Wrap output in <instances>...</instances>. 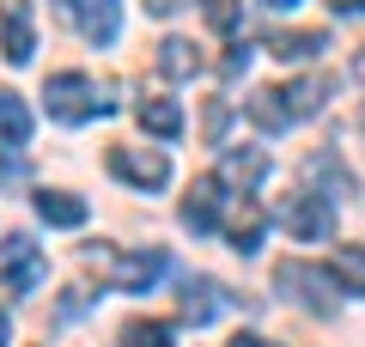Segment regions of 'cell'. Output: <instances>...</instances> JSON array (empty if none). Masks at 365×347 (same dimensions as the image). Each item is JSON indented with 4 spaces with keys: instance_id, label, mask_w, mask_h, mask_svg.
Listing matches in <instances>:
<instances>
[{
    "instance_id": "d4e9b609",
    "label": "cell",
    "mask_w": 365,
    "mask_h": 347,
    "mask_svg": "<svg viewBox=\"0 0 365 347\" xmlns=\"http://www.w3.org/2000/svg\"><path fill=\"white\" fill-rule=\"evenodd\" d=\"M207 141H213V146L225 141V104H213V110H207Z\"/></svg>"
},
{
    "instance_id": "4dcf8cb0",
    "label": "cell",
    "mask_w": 365,
    "mask_h": 347,
    "mask_svg": "<svg viewBox=\"0 0 365 347\" xmlns=\"http://www.w3.org/2000/svg\"><path fill=\"white\" fill-rule=\"evenodd\" d=\"M262 6H274V13H280V6H299V0H262Z\"/></svg>"
},
{
    "instance_id": "5b68a950",
    "label": "cell",
    "mask_w": 365,
    "mask_h": 347,
    "mask_svg": "<svg viewBox=\"0 0 365 347\" xmlns=\"http://www.w3.org/2000/svg\"><path fill=\"white\" fill-rule=\"evenodd\" d=\"M280 226H287L299 244H323L329 231H335V207H329V195H317V189L287 195V207H280Z\"/></svg>"
},
{
    "instance_id": "52a82bcc",
    "label": "cell",
    "mask_w": 365,
    "mask_h": 347,
    "mask_svg": "<svg viewBox=\"0 0 365 347\" xmlns=\"http://www.w3.org/2000/svg\"><path fill=\"white\" fill-rule=\"evenodd\" d=\"M67 19L79 25V37L86 43H116V31H122V0H55Z\"/></svg>"
},
{
    "instance_id": "f546056e",
    "label": "cell",
    "mask_w": 365,
    "mask_h": 347,
    "mask_svg": "<svg viewBox=\"0 0 365 347\" xmlns=\"http://www.w3.org/2000/svg\"><path fill=\"white\" fill-rule=\"evenodd\" d=\"M353 74H359V79H365V49H359V55H353Z\"/></svg>"
},
{
    "instance_id": "e0dca14e",
    "label": "cell",
    "mask_w": 365,
    "mask_h": 347,
    "mask_svg": "<svg viewBox=\"0 0 365 347\" xmlns=\"http://www.w3.org/2000/svg\"><path fill=\"white\" fill-rule=\"evenodd\" d=\"M134 116H140V129L158 134V141H177V134H182V110L170 98H140V110H134Z\"/></svg>"
},
{
    "instance_id": "ba28073f",
    "label": "cell",
    "mask_w": 365,
    "mask_h": 347,
    "mask_svg": "<svg viewBox=\"0 0 365 347\" xmlns=\"http://www.w3.org/2000/svg\"><path fill=\"white\" fill-rule=\"evenodd\" d=\"M0 49L6 61L25 67L37 55V25H31V0H0Z\"/></svg>"
},
{
    "instance_id": "603a6c76",
    "label": "cell",
    "mask_w": 365,
    "mask_h": 347,
    "mask_svg": "<svg viewBox=\"0 0 365 347\" xmlns=\"http://www.w3.org/2000/svg\"><path fill=\"white\" fill-rule=\"evenodd\" d=\"M201 13H207V25H213V31H232V25H237V13H244V0H201Z\"/></svg>"
},
{
    "instance_id": "7a4b0ae2",
    "label": "cell",
    "mask_w": 365,
    "mask_h": 347,
    "mask_svg": "<svg viewBox=\"0 0 365 347\" xmlns=\"http://www.w3.org/2000/svg\"><path fill=\"white\" fill-rule=\"evenodd\" d=\"M274 286H280L287 298H299L311 317H335V305H341L335 298V274L311 268V262H280V268H274Z\"/></svg>"
},
{
    "instance_id": "44dd1931",
    "label": "cell",
    "mask_w": 365,
    "mask_h": 347,
    "mask_svg": "<svg viewBox=\"0 0 365 347\" xmlns=\"http://www.w3.org/2000/svg\"><path fill=\"white\" fill-rule=\"evenodd\" d=\"M304 177H311V183H329V195H353V177H347V171H341V165H335L329 153H311Z\"/></svg>"
},
{
    "instance_id": "4316f807",
    "label": "cell",
    "mask_w": 365,
    "mask_h": 347,
    "mask_svg": "<svg viewBox=\"0 0 365 347\" xmlns=\"http://www.w3.org/2000/svg\"><path fill=\"white\" fill-rule=\"evenodd\" d=\"M225 347H280V341H268V335H232Z\"/></svg>"
},
{
    "instance_id": "9a60e30c",
    "label": "cell",
    "mask_w": 365,
    "mask_h": 347,
    "mask_svg": "<svg viewBox=\"0 0 365 347\" xmlns=\"http://www.w3.org/2000/svg\"><path fill=\"white\" fill-rule=\"evenodd\" d=\"M262 177H268V153H256V146L225 153V165H220V183H232V189H256Z\"/></svg>"
},
{
    "instance_id": "6da1fadb",
    "label": "cell",
    "mask_w": 365,
    "mask_h": 347,
    "mask_svg": "<svg viewBox=\"0 0 365 347\" xmlns=\"http://www.w3.org/2000/svg\"><path fill=\"white\" fill-rule=\"evenodd\" d=\"M43 104H49V116H55V122H67V129H79V122H91V116H110V110H116V98L98 91L86 74H49Z\"/></svg>"
},
{
    "instance_id": "4fadbf2b",
    "label": "cell",
    "mask_w": 365,
    "mask_h": 347,
    "mask_svg": "<svg viewBox=\"0 0 365 347\" xmlns=\"http://www.w3.org/2000/svg\"><path fill=\"white\" fill-rule=\"evenodd\" d=\"M220 305H225V286L220 281H195V274L182 281V317H189V323H213Z\"/></svg>"
},
{
    "instance_id": "ac0fdd59",
    "label": "cell",
    "mask_w": 365,
    "mask_h": 347,
    "mask_svg": "<svg viewBox=\"0 0 365 347\" xmlns=\"http://www.w3.org/2000/svg\"><path fill=\"white\" fill-rule=\"evenodd\" d=\"M37 213L49 219V226H86L91 207L79 201V195H67V189H43V195H37Z\"/></svg>"
},
{
    "instance_id": "83f0119b",
    "label": "cell",
    "mask_w": 365,
    "mask_h": 347,
    "mask_svg": "<svg viewBox=\"0 0 365 347\" xmlns=\"http://www.w3.org/2000/svg\"><path fill=\"white\" fill-rule=\"evenodd\" d=\"M329 6H335V13H347V19H359V13H365V0H329Z\"/></svg>"
},
{
    "instance_id": "8fae6325",
    "label": "cell",
    "mask_w": 365,
    "mask_h": 347,
    "mask_svg": "<svg viewBox=\"0 0 365 347\" xmlns=\"http://www.w3.org/2000/svg\"><path fill=\"white\" fill-rule=\"evenodd\" d=\"M244 110H250V122H256L262 134H287V129H292V110H287V98H280V86L256 91V98H250Z\"/></svg>"
},
{
    "instance_id": "ffe728a7",
    "label": "cell",
    "mask_w": 365,
    "mask_h": 347,
    "mask_svg": "<svg viewBox=\"0 0 365 347\" xmlns=\"http://www.w3.org/2000/svg\"><path fill=\"white\" fill-rule=\"evenodd\" d=\"M335 286H347V293H365V250L359 244H341V256H335Z\"/></svg>"
},
{
    "instance_id": "8992f818",
    "label": "cell",
    "mask_w": 365,
    "mask_h": 347,
    "mask_svg": "<svg viewBox=\"0 0 365 347\" xmlns=\"http://www.w3.org/2000/svg\"><path fill=\"white\" fill-rule=\"evenodd\" d=\"M110 177L134 183V189H165L170 159L158 153V146H110Z\"/></svg>"
},
{
    "instance_id": "3957f363",
    "label": "cell",
    "mask_w": 365,
    "mask_h": 347,
    "mask_svg": "<svg viewBox=\"0 0 365 347\" xmlns=\"http://www.w3.org/2000/svg\"><path fill=\"white\" fill-rule=\"evenodd\" d=\"M43 281H49V262H43V250L31 244L25 231L0 238V286H6L13 298H31Z\"/></svg>"
},
{
    "instance_id": "5bb4252c",
    "label": "cell",
    "mask_w": 365,
    "mask_h": 347,
    "mask_svg": "<svg viewBox=\"0 0 365 347\" xmlns=\"http://www.w3.org/2000/svg\"><path fill=\"white\" fill-rule=\"evenodd\" d=\"M158 74L165 79H195L201 74V49L189 37H165L158 43Z\"/></svg>"
},
{
    "instance_id": "9c48e42d",
    "label": "cell",
    "mask_w": 365,
    "mask_h": 347,
    "mask_svg": "<svg viewBox=\"0 0 365 347\" xmlns=\"http://www.w3.org/2000/svg\"><path fill=\"white\" fill-rule=\"evenodd\" d=\"M220 201H225V183L220 177H195V183H189V195H182V226L195 231V238L220 231Z\"/></svg>"
},
{
    "instance_id": "484cf974",
    "label": "cell",
    "mask_w": 365,
    "mask_h": 347,
    "mask_svg": "<svg viewBox=\"0 0 365 347\" xmlns=\"http://www.w3.org/2000/svg\"><path fill=\"white\" fill-rule=\"evenodd\" d=\"M182 6H189V0H146V13H153V19H170V13H182Z\"/></svg>"
},
{
    "instance_id": "7c38bea8",
    "label": "cell",
    "mask_w": 365,
    "mask_h": 347,
    "mask_svg": "<svg viewBox=\"0 0 365 347\" xmlns=\"http://www.w3.org/2000/svg\"><path fill=\"white\" fill-rule=\"evenodd\" d=\"M323 49H329L323 31H274L268 37V55H280V61H317Z\"/></svg>"
},
{
    "instance_id": "f1b7e54d",
    "label": "cell",
    "mask_w": 365,
    "mask_h": 347,
    "mask_svg": "<svg viewBox=\"0 0 365 347\" xmlns=\"http://www.w3.org/2000/svg\"><path fill=\"white\" fill-rule=\"evenodd\" d=\"M13 341V317H6V311H0V347Z\"/></svg>"
},
{
    "instance_id": "d6986e66",
    "label": "cell",
    "mask_w": 365,
    "mask_h": 347,
    "mask_svg": "<svg viewBox=\"0 0 365 347\" xmlns=\"http://www.w3.org/2000/svg\"><path fill=\"white\" fill-rule=\"evenodd\" d=\"M0 141L6 146H25L31 141V110L19 91H0Z\"/></svg>"
},
{
    "instance_id": "cb8c5ba5",
    "label": "cell",
    "mask_w": 365,
    "mask_h": 347,
    "mask_svg": "<svg viewBox=\"0 0 365 347\" xmlns=\"http://www.w3.org/2000/svg\"><path fill=\"white\" fill-rule=\"evenodd\" d=\"M244 67H250V49H244V43H237V49H225V61H220V74H225V79H237Z\"/></svg>"
},
{
    "instance_id": "2e32d148",
    "label": "cell",
    "mask_w": 365,
    "mask_h": 347,
    "mask_svg": "<svg viewBox=\"0 0 365 347\" xmlns=\"http://www.w3.org/2000/svg\"><path fill=\"white\" fill-rule=\"evenodd\" d=\"M262 226H268V213H262L256 201H244V207H237V219L225 226V238H232V250H237V256H256V250H262Z\"/></svg>"
},
{
    "instance_id": "30bf717a",
    "label": "cell",
    "mask_w": 365,
    "mask_h": 347,
    "mask_svg": "<svg viewBox=\"0 0 365 347\" xmlns=\"http://www.w3.org/2000/svg\"><path fill=\"white\" fill-rule=\"evenodd\" d=\"M329 91H335V79L317 74V79H292V86H280V98H287L292 122H304V116H317V110L329 104Z\"/></svg>"
},
{
    "instance_id": "7402d4cb",
    "label": "cell",
    "mask_w": 365,
    "mask_h": 347,
    "mask_svg": "<svg viewBox=\"0 0 365 347\" xmlns=\"http://www.w3.org/2000/svg\"><path fill=\"white\" fill-rule=\"evenodd\" d=\"M122 341H128V347H177V341H170V323H153V317H146V323H128Z\"/></svg>"
},
{
    "instance_id": "277c9868",
    "label": "cell",
    "mask_w": 365,
    "mask_h": 347,
    "mask_svg": "<svg viewBox=\"0 0 365 347\" xmlns=\"http://www.w3.org/2000/svg\"><path fill=\"white\" fill-rule=\"evenodd\" d=\"M91 262L110 274V286H116V293H153L158 274L170 268L165 250H128V256H116V250H104V256H98V250H91Z\"/></svg>"
}]
</instances>
